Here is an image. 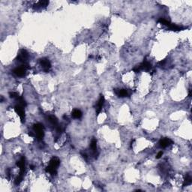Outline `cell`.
<instances>
[{"label": "cell", "mask_w": 192, "mask_h": 192, "mask_svg": "<svg viewBox=\"0 0 192 192\" xmlns=\"http://www.w3.org/2000/svg\"><path fill=\"white\" fill-rule=\"evenodd\" d=\"M27 68H29L28 65H23L21 67L14 68L13 70V73L17 77H23L24 75L26 74V71Z\"/></svg>", "instance_id": "4"}, {"label": "cell", "mask_w": 192, "mask_h": 192, "mask_svg": "<svg viewBox=\"0 0 192 192\" xmlns=\"http://www.w3.org/2000/svg\"><path fill=\"white\" fill-rule=\"evenodd\" d=\"M16 99H17V102L19 103V105H20L21 107H26L27 106V104H26V101L24 100L23 97H21V96H18Z\"/></svg>", "instance_id": "17"}, {"label": "cell", "mask_w": 192, "mask_h": 192, "mask_svg": "<svg viewBox=\"0 0 192 192\" xmlns=\"http://www.w3.org/2000/svg\"><path fill=\"white\" fill-rule=\"evenodd\" d=\"M33 129H34V131L36 134L39 133V132L44 131V125L41 123H36L33 125Z\"/></svg>", "instance_id": "15"}, {"label": "cell", "mask_w": 192, "mask_h": 192, "mask_svg": "<svg viewBox=\"0 0 192 192\" xmlns=\"http://www.w3.org/2000/svg\"><path fill=\"white\" fill-rule=\"evenodd\" d=\"M173 142L170 138H163L159 141V146L161 148H166L169 146H170L171 144H173Z\"/></svg>", "instance_id": "10"}, {"label": "cell", "mask_w": 192, "mask_h": 192, "mask_svg": "<svg viewBox=\"0 0 192 192\" xmlns=\"http://www.w3.org/2000/svg\"><path fill=\"white\" fill-rule=\"evenodd\" d=\"M165 62H166V59H164L161 61V62H158V65L159 66V67H161V66H163L164 64H165Z\"/></svg>", "instance_id": "22"}, {"label": "cell", "mask_w": 192, "mask_h": 192, "mask_svg": "<svg viewBox=\"0 0 192 192\" xmlns=\"http://www.w3.org/2000/svg\"><path fill=\"white\" fill-rule=\"evenodd\" d=\"M39 62H40L42 68H43V70L46 72V73H47V72L50 71V68H51L50 62L49 59H47V58H42V59H40Z\"/></svg>", "instance_id": "6"}, {"label": "cell", "mask_w": 192, "mask_h": 192, "mask_svg": "<svg viewBox=\"0 0 192 192\" xmlns=\"http://www.w3.org/2000/svg\"><path fill=\"white\" fill-rule=\"evenodd\" d=\"M48 120H49V122L52 124V125L54 126L56 128L59 125L57 118H56V116H50L48 117Z\"/></svg>", "instance_id": "13"}, {"label": "cell", "mask_w": 192, "mask_h": 192, "mask_svg": "<svg viewBox=\"0 0 192 192\" xmlns=\"http://www.w3.org/2000/svg\"><path fill=\"white\" fill-rule=\"evenodd\" d=\"M71 116L72 117L74 118V119H80V118L82 117V116H83V113H82V112H81L80 110H78V109H74V110L72 111Z\"/></svg>", "instance_id": "14"}, {"label": "cell", "mask_w": 192, "mask_h": 192, "mask_svg": "<svg viewBox=\"0 0 192 192\" xmlns=\"http://www.w3.org/2000/svg\"><path fill=\"white\" fill-rule=\"evenodd\" d=\"M9 96L11 98H17L18 96H19V95H18L17 92H9Z\"/></svg>", "instance_id": "19"}, {"label": "cell", "mask_w": 192, "mask_h": 192, "mask_svg": "<svg viewBox=\"0 0 192 192\" xmlns=\"http://www.w3.org/2000/svg\"><path fill=\"white\" fill-rule=\"evenodd\" d=\"M192 183V179L191 176L189 175V174H187L184 180V182H183V187H185V186L190 185H191Z\"/></svg>", "instance_id": "16"}, {"label": "cell", "mask_w": 192, "mask_h": 192, "mask_svg": "<svg viewBox=\"0 0 192 192\" xmlns=\"http://www.w3.org/2000/svg\"><path fill=\"white\" fill-rule=\"evenodd\" d=\"M89 59H92V58H93V56H92V55H91V56H89Z\"/></svg>", "instance_id": "27"}, {"label": "cell", "mask_w": 192, "mask_h": 192, "mask_svg": "<svg viewBox=\"0 0 192 192\" xmlns=\"http://www.w3.org/2000/svg\"><path fill=\"white\" fill-rule=\"evenodd\" d=\"M104 101H105V99H104V95H100V98H99L98 101V103H97V104H96L95 106L96 114H97V115H98V114L101 113L102 107H103V105H104Z\"/></svg>", "instance_id": "9"}, {"label": "cell", "mask_w": 192, "mask_h": 192, "mask_svg": "<svg viewBox=\"0 0 192 192\" xmlns=\"http://www.w3.org/2000/svg\"><path fill=\"white\" fill-rule=\"evenodd\" d=\"M133 71L135 72V73H140V72L141 71V70H140V68L139 65L136 66L135 68H133Z\"/></svg>", "instance_id": "20"}, {"label": "cell", "mask_w": 192, "mask_h": 192, "mask_svg": "<svg viewBox=\"0 0 192 192\" xmlns=\"http://www.w3.org/2000/svg\"><path fill=\"white\" fill-rule=\"evenodd\" d=\"M14 110H15V112L19 115V116H20V119H21L22 123H24V122H25L26 118H25V111H24L23 107L18 104V105H16V106L14 107Z\"/></svg>", "instance_id": "7"}, {"label": "cell", "mask_w": 192, "mask_h": 192, "mask_svg": "<svg viewBox=\"0 0 192 192\" xmlns=\"http://www.w3.org/2000/svg\"><path fill=\"white\" fill-rule=\"evenodd\" d=\"M162 155H163V152L161 151V152H159L158 153V155H156V158H157V159H159V158H161Z\"/></svg>", "instance_id": "23"}, {"label": "cell", "mask_w": 192, "mask_h": 192, "mask_svg": "<svg viewBox=\"0 0 192 192\" xmlns=\"http://www.w3.org/2000/svg\"><path fill=\"white\" fill-rule=\"evenodd\" d=\"M30 169H31V170H34V169H35V167H34L33 165H30Z\"/></svg>", "instance_id": "26"}, {"label": "cell", "mask_w": 192, "mask_h": 192, "mask_svg": "<svg viewBox=\"0 0 192 192\" xmlns=\"http://www.w3.org/2000/svg\"><path fill=\"white\" fill-rule=\"evenodd\" d=\"M158 23H160L164 26H167L168 28L172 31H175V32H179V31H182V30H185L186 29V27L184 26H177L176 24L171 23L170 21H168L167 20H165L164 18H160L158 20Z\"/></svg>", "instance_id": "3"}, {"label": "cell", "mask_w": 192, "mask_h": 192, "mask_svg": "<svg viewBox=\"0 0 192 192\" xmlns=\"http://www.w3.org/2000/svg\"><path fill=\"white\" fill-rule=\"evenodd\" d=\"M6 174H7V177H8V179H10V176H11V169H7V170H6Z\"/></svg>", "instance_id": "21"}, {"label": "cell", "mask_w": 192, "mask_h": 192, "mask_svg": "<svg viewBox=\"0 0 192 192\" xmlns=\"http://www.w3.org/2000/svg\"><path fill=\"white\" fill-rule=\"evenodd\" d=\"M17 166L20 168V173L14 181V183L15 185H18L20 184V182L23 179V175L25 173V158L24 157H22L20 160L17 162Z\"/></svg>", "instance_id": "2"}, {"label": "cell", "mask_w": 192, "mask_h": 192, "mask_svg": "<svg viewBox=\"0 0 192 192\" xmlns=\"http://www.w3.org/2000/svg\"><path fill=\"white\" fill-rule=\"evenodd\" d=\"M29 136H31V137H34V134H32V132H29Z\"/></svg>", "instance_id": "25"}, {"label": "cell", "mask_w": 192, "mask_h": 192, "mask_svg": "<svg viewBox=\"0 0 192 192\" xmlns=\"http://www.w3.org/2000/svg\"><path fill=\"white\" fill-rule=\"evenodd\" d=\"M49 4L48 1H40L38 2L36 5H35L36 8H41V7H45Z\"/></svg>", "instance_id": "18"}, {"label": "cell", "mask_w": 192, "mask_h": 192, "mask_svg": "<svg viewBox=\"0 0 192 192\" xmlns=\"http://www.w3.org/2000/svg\"><path fill=\"white\" fill-rule=\"evenodd\" d=\"M81 155L83 156V158L84 159L86 160V161H87V159H88V156L86 154V153H83V152H81Z\"/></svg>", "instance_id": "24"}, {"label": "cell", "mask_w": 192, "mask_h": 192, "mask_svg": "<svg viewBox=\"0 0 192 192\" xmlns=\"http://www.w3.org/2000/svg\"><path fill=\"white\" fill-rule=\"evenodd\" d=\"M139 67H140L141 71H150L152 68V64L146 59H144L143 62L140 65H139Z\"/></svg>", "instance_id": "8"}, {"label": "cell", "mask_w": 192, "mask_h": 192, "mask_svg": "<svg viewBox=\"0 0 192 192\" xmlns=\"http://www.w3.org/2000/svg\"><path fill=\"white\" fill-rule=\"evenodd\" d=\"M113 92H115V94L119 98H125V97H127V96L129 95V93L128 92L127 89H113Z\"/></svg>", "instance_id": "11"}, {"label": "cell", "mask_w": 192, "mask_h": 192, "mask_svg": "<svg viewBox=\"0 0 192 192\" xmlns=\"http://www.w3.org/2000/svg\"><path fill=\"white\" fill-rule=\"evenodd\" d=\"M29 58V53L26 50H21L20 51V53L17 55V61L20 62H26L27 59Z\"/></svg>", "instance_id": "5"}, {"label": "cell", "mask_w": 192, "mask_h": 192, "mask_svg": "<svg viewBox=\"0 0 192 192\" xmlns=\"http://www.w3.org/2000/svg\"><path fill=\"white\" fill-rule=\"evenodd\" d=\"M90 147H91V149L92 150V152H93L94 155L95 156V158H97L98 155V150H97V140H96L95 138H92V139L91 144H90Z\"/></svg>", "instance_id": "12"}, {"label": "cell", "mask_w": 192, "mask_h": 192, "mask_svg": "<svg viewBox=\"0 0 192 192\" xmlns=\"http://www.w3.org/2000/svg\"><path fill=\"white\" fill-rule=\"evenodd\" d=\"M59 159L56 157H53L50 161L49 165L45 169L46 172L51 174L52 176H56L57 174V168L59 166Z\"/></svg>", "instance_id": "1"}]
</instances>
